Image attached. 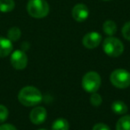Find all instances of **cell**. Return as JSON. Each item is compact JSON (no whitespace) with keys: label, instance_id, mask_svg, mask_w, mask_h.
<instances>
[{"label":"cell","instance_id":"obj_14","mask_svg":"<svg viewBox=\"0 0 130 130\" xmlns=\"http://www.w3.org/2000/svg\"><path fill=\"white\" fill-rule=\"evenodd\" d=\"M70 125L67 119L60 118L54 120L52 125V130H69Z\"/></svg>","mask_w":130,"mask_h":130},{"label":"cell","instance_id":"obj_6","mask_svg":"<svg viewBox=\"0 0 130 130\" xmlns=\"http://www.w3.org/2000/svg\"><path fill=\"white\" fill-rule=\"evenodd\" d=\"M11 64L15 70H24L28 64V56L22 50H15L11 54Z\"/></svg>","mask_w":130,"mask_h":130},{"label":"cell","instance_id":"obj_15","mask_svg":"<svg viewBox=\"0 0 130 130\" xmlns=\"http://www.w3.org/2000/svg\"><path fill=\"white\" fill-rule=\"evenodd\" d=\"M15 7V2L13 0H0V12L10 13Z\"/></svg>","mask_w":130,"mask_h":130},{"label":"cell","instance_id":"obj_16","mask_svg":"<svg viewBox=\"0 0 130 130\" xmlns=\"http://www.w3.org/2000/svg\"><path fill=\"white\" fill-rule=\"evenodd\" d=\"M22 31L18 27H12L7 31V38L12 42H16L21 38Z\"/></svg>","mask_w":130,"mask_h":130},{"label":"cell","instance_id":"obj_9","mask_svg":"<svg viewBox=\"0 0 130 130\" xmlns=\"http://www.w3.org/2000/svg\"><path fill=\"white\" fill-rule=\"evenodd\" d=\"M47 117V112L44 107L38 106L31 110L29 113V119L34 125H41L45 121Z\"/></svg>","mask_w":130,"mask_h":130},{"label":"cell","instance_id":"obj_12","mask_svg":"<svg viewBox=\"0 0 130 130\" xmlns=\"http://www.w3.org/2000/svg\"><path fill=\"white\" fill-rule=\"evenodd\" d=\"M111 110L115 114L118 115H124L127 112V105L122 101H115L111 104Z\"/></svg>","mask_w":130,"mask_h":130},{"label":"cell","instance_id":"obj_22","mask_svg":"<svg viewBox=\"0 0 130 130\" xmlns=\"http://www.w3.org/2000/svg\"><path fill=\"white\" fill-rule=\"evenodd\" d=\"M103 1H110V0H103Z\"/></svg>","mask_w":130,"mask_h":130},{"label":"cell","instance_id":"obj_19","mask_svg":"<svg viewBox=\"0 0 130 130\" xmlns=\"http://www.w3.org/2000/svg\"><path fill=\"white\" fill-rule=\"evenodd\" d=\"M121 33L125 39L130 41V21L124 24L122 29H121Z\"/></svg>","mask_w":130,"mask_h":130},{"label":"cell","instance_id":"obj_17","mask_svg":"<svg viewBox=\"0 0 130 130\" xmlns=\"http://www.w3.org/2000/svg\"><path fill=\"white\" fill-rule=\"evenodd\" d=\"M90 103L93 106L98 107L103 103V98H102V96L98 93H92V94L90 96Z\"/></svg>","mask_w":130,"mask_h":130},{"label":"cell","instance_id":"obj_11","mask_svg":"<svg viewBox=\"0 0 130 130\" xmlns=\"http://www.w3.org/2000/svg\"><path fill=\"white\" fill-rule=\"evenodd\" d=\"M117 29H118L117 24H116V22L114 21L107 20L103 22V30L109 37H112L113 35H115L116 32H117Z\"/></svg>","mask_w":130,"mask_h":130},{"label":"cell","instance_id":"obj_8","mask_svg":"<svg viewBox=\"0 0 130 130\" xmlns=\"http://www.w3.org/2000/svg\"><path fill=\"white\" fill-rule=\"evenodd\" d=\"M71 16L76 22H83L88 18L89 16V9L85 4H77L73 6L71 10Z\"/></svg>","mask_w":130,"mask_h":130},{"label":"cell","instance_id":"obj_2","mask_svg":"<svg viewBox=\"0 0 130 130\" xmlns=\"http://www.w3.org/2000/svg\"><path fill=\"white\" fill-rule=\"evenodd\" d=\"M50 7L46 0H29L27 3V12L35 19H42L48 15Z\"/></svg>","mask_w":130,"mask_h":130},{"label":"cell","instance_id":"obj_1","mask_svg":"<svg viewBox=\"0 0 130 130\" xmlns=\"http://www.w3.org/2000/svg\"><path fill=\"white\" fill-rule=\"evenodd\" d=\"M18 100L21 104L26 107H32L41 103L43 100V95L37 87L27 86L20 90L18 94Z\"/></svg>","mask_w":130,"mask_h":130},{"label":"cell","instance_id":"obj_21","mask_svg":"<svg viewBox=\"0 0 130 130\" xmlns=\"http://www.w3.org/2000/svg\"><path fill=\"white\" fill-rule=\"evenodd\" d=\"M0 130H17V128L12 124H1Z\"/></svg>","mask_w":130,"mask_h":130},{"label":"cell","instance_id":"obj_13","mask_svg":"<svg viewBox=\"0 0 130 130\" xmlns=\"http://www.w3.org/2000/svg\"><path fill=\"white\" fill-rule=\"evenodd\" d=\"M116 130H130V115L123 116L117 121Z\"/></svg>","mask_w":130,"mask_h":130},{"label":"cell","instance_id":"obj_20","mask_svg":"<svg viewBox=\"0 0 130 130\" xmlns=\"http://www.w3.org/2000/svg\"><path fill=\"white\" fill-rule=\"evenodd\" d=\"M92 130H110V128L104 123H97L93 126Z\"/></svg>","mask_w":130,"mask_h":130},{"label":"cell","instance_id":"obj_23","mask_svg":"<svg viewBox=\"0 0 130 130\" xmlns=\"http://www.w3.org/2000/svg\"><path fill=\"white\" fill-rule=\"evenodd\" d=\"M38 130H47V129H38Z\"/></svg>","mask_w":130,"mask_h":130},{"label":"cell","instance_id":"obj_4","mask_svg":"<svg viewBox=\"0 0 130 130\" xmlns=\"http://www.w3.org/2000/svg\"><path fill=\"white\" fill-rule=\"evenodd\" d=\"M102 79L96 71H88L84 75L81 81L82 88L87 93H95L101 87Z\"/></svg>","mask_w":130,"mask_h":130},{"label":"cell","instance_id":"obj_3","mask_svg":"<svg viewBox=\"0 0 130 130\" xmlns=\"http://www.w3.org/2000/svg\"><path fill=\"white\" fill-rule=\"evenodd\" d=\"M103 49L110 57H119L123 54L125 48L121 40L114 37H109L103 40Z\"/></svg>","mask_w":130,"mask_h":130},{"label":"cell","instance_id":"obj_10","mask_svg":"<svg viewBox=\"0 0 130 130\" xmlns=\"http://www.w3.org/2000/svg\"><path fill=\"white\" fill-rule=\"evenodd\" d=\"M13 42L8 38L0 37V57L4 58L8 56L13 52Z\"/></svg>","mask_w":130,"mask_h":130},{"label":"cell","instance_id":"obj_7","mask_svg":"<svg viewBox=\"0 0 130 130\" xmlns=\"http://www.w3.org/2000/svg\"><path fill=\"white\" fill-rule=\"evenodd\" d=\"M102 35L96 31H91L88 32L83 37L82 44L87 49H94L96 48L100 44L102 43Z\"/></svg>","mask_w":130,"mask_h":130},{"label":"cell","instance_id":"obj_18","mask_svg":"<svg viewBox=\"0 0 130 130\" xmlns=\"http://www.w3.org/2000/svg\"><path fill=\"white\" fill-rule=\"evenodd\" d=\"M8 115H9L8 109L5 105L0 104V124L4 123L7 119Z\"/></svg>","mask_w":130,"mask_h":130},{"label":"cell","instance_id":"obj_5","mask_svg":"<svg viewBox=\"0 0 130 130\" xmlns=\"http://www.w3.org/2000/svg\"><path fill=\"white\" fill-rule=\"evenodd\" d=\"M110 80L117 88H127L130 86V72L123 69H117L111 72Z\"/></svg>","mask_w":130,"mask_h":130}]
</instances>
